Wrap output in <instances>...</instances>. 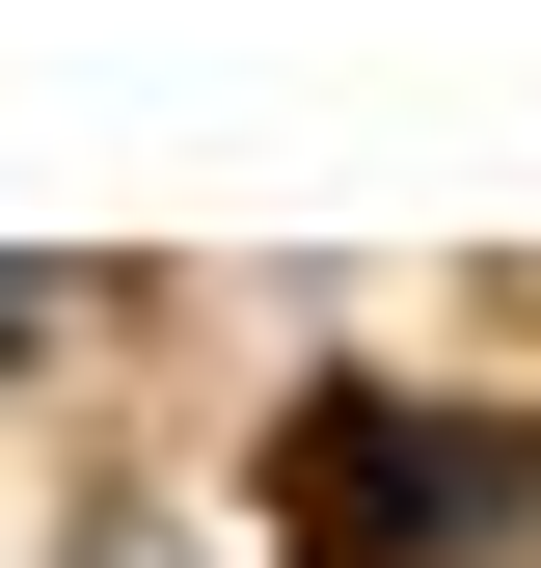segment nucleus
<instances>
[{
    "label": "nucleus",
    "mask_w": 541,
    "mask_h": 568,
    "mask_svg": "<svg viewBox=\"0 0 541 568\" xmlns=\"http://www.w3.org/2000/svg\"><path fill=\"white\" fill-rule=\"evenodd\" d=\"M460 515H541V460L433 434L406 379H325L298 406V568H406V541H460Z\"/></svg>",
    "instance_id": "obj_1"
},
{
    "label": "nucleus",
    "mask_w": 541,
    "mask_h": 568,
    "mask_svg": "<svg viewBox=\"0 0 541 568\" xmlns=\"http://www.w3.org/2000/svg\"><path fill=\"white\" fill-rule=\"evenodd\" d=\"M28 325H54V298H28V271H0V352H28Z\"/></svg>",
    "instance_id": "obj_2"
},
{
    "label": "nucleus",
    "mask_w": 541,
    "mask_h": 568,
    "mask_svg": "<svg viewBox=\"0 0 541 568\" xmlns=\"http://www.w3.org/2000/svg\"><path fill=\"white\" fill-rule=\"evenodd\" d=\"M82 568H163V541H135V515H109V541H82Z\"/></svg>",
    "instance_id": "obj_3"
}]
</instances>
